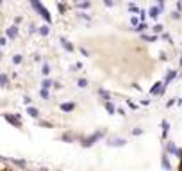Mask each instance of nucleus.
<instances>
[{
	"label": "nucleus",
	"mask_w": 182,
	"mask_h": 171,
	"mask_svg": "<svg viewBox=\"0 0 182 171\" xmlns=\"http://www.w3.org/2000/svg\"><path fill=\"white\" fill-rule=\"evenodd\" d=\"M4 118L11 123V125H14V127H20V120H18V116H13V114H4Z\"/></svg>",
	"instance_id": "obj_3"
},
{
	"label": "nucleus",
	"mask_w": 182,
	"mask_h": 171,
	"mask_svg": "<svg viewBox=\"0 0 182 171\" xmlns=\"http://www.w3.org/2000/svg\"><path fill=\"white\" fill-rule=\"evenodd\" d=\"M39 94L43 96V98H48V93H47V89H41V91H39Z\"/></svg>",
	"instance_id": "obj_13"
},
{
	"label": "nucleus",
	"mask_w": 182,
	"mask_h": 171,
	"mask_svg": "<svg viewBox=\"0 0 182 171\" xmlns=\"http://www.w3.org/2000/svg\"><path fill=\"white\" fill-rule=\"evenodd\" d=\"M61 43H62V47H64V48H66V50H68V52H71V50H73V47H71V45H70V43H68V41H66V39H61Z\"/></svg>",
	"instance_id": "obj_5"
},
{
	"label": "nucleus",
	"mask_w": 182,
	"mask_h": 171,
	"mask_svg": "<svg viewBox=\"0 0 182 171\" xmlns=\"http://www.w3.org/2000/svg\"><path fill=\"white\" fill-rule=\"evenodd\" d=\"M5 36H7L9 39H14V38L18 36V27H16V25H13V27H9V29L5 30Z\"/></svg>",
	"instance_id": "obj_2"
},
{
	"label": "nucleus",
	"mask_w": 182,
	"mask_h": 171,
	"mask_svg": "<svg viewBox=\"0 0 182 171\" xmlns=\"http://www.w3.org/2000/svg\"><path fill=\"white\" fill-rule=\"evenodd\" d=\"M50 73V66L48 64H43V75H48Z\"/></svg>",
	"instance_id": "obj_11"
},
{
	"label": "nucleus",
	"mask_w": 182,
	"mask_h": 171,
	"mask_svg": "<svg viewBox=\"0 0 182 171\" xmlns=\"http://www.w3.org/2000/svg\"><path fill=\"white\" fill-rule=\"evenodd\" d=\"M5 84H7V75L2 73V75H0V86H5Z\"/></svg>",
	"instance_id": "obj_8"
},
{
	"label": "nucleus",
	"mask_w": 182,
	"mask_h": 171,
	"mask_svg": "<svg viewBox=\"0 0 182 171\" xmlns=\"http://www.w3.org/2000/svg\"><path fill=\"white\" fill-rule=\"evenodd\" d=\"M73 107H75L73 103H62V105H61V109H62V111H71Z\"/></svg>",
	"instance_id": "obj_6"
},
{
	"label": "nucleus",
	"mask_w": 182,
	"mask_h": 171,
	"mask_svg": "<svg viewBox=\"0 0 182 171\" xmlns=\"http://www.w3.org/2000/svg\"><path fill=\"white\" fill-rule=\"evenodd\" d=\"M30 102H32V100H30V98H29V96H23V103H27V105H29V103H30Z\"/></svg>",
	"instance_id": "obj_15"
},
{
	"label": "nucleus",
	"mask_w": 182,
	"mask_h": 171,
	"mask_svg": "<svg viewBox=\"0 0 182 171\" xmlns=\"http://www.w3.org/2000/svg\"><path fill=\"white\" fill-rule=\"evenodd\" d=\"M79 86H80V88H86V80L80 79V80H79Z\"/></svg>",
	"instance_id": "obj_14"
},
{
	"label": "nucleus",
	"mask_w": 182,
	"mask_h": 171,
	"mask_svg": "<svg viewBox=\"0 0 182 171\" xmlns=\"http://www.w3.org/2000/svg\"><path fill=\"white\" fill-rule=\"evenodd\" d=\"M30 4H32V7H34L36 11H39V13H41V16L45 18L47 21H50V20H52V18H50V14H48V11H47L45 7H43V4H41V2H36V0H32Z\"/></svg>",
	"instance_id": "obj_1"
},
{
	"label": "nucleus",
	"mask_w": 182,
	"mask_h": 171,
	"mask_svg": "<svg viewBox=\"0 0 182 171\" xmlns=\"http://www.w3.org/2000/svg\"><path fill=\"white\" fill-rule=\"evenodd\" d=\"M105 109H107V111H109V112L113 114V112H114V105H113V103H109V102H107V103H105Z\"/></svg>",
	"instance_id": "obj_10"
},
{
	"label": "nucleus",
	"mask_w": 182,
	"mask_h": 171,
	"mask_svg": "<svg viewBox=\"0 0 182 171\" xmlns=\"http://www.w3.org/2000/svg\"><path fill=\"white\" fill-rule=\"evenodd\" d=\"M13 62H14V64H20V62H21V55H14Z\"/></svg>",
	"instance_id": "obj_12"
},
{
	"label": "nucleus",
	"mask_w": 182,
	"mask_h": 171,
	"mask_svg": "<svg viewBox=\"0 0 182 171\" xmlns=\"http://www.w3.org/2000/svg\"><path fill=\"white\" fill-rule=\"evenodd\" d=\"M39 34H41V36H47V34H48V27H47V25L39 27Z\"/></svg>",
	"instance_id": "obj_7"
},
{
	"label": "nucleus",
	"mask_w": 182,
	"mask_h": 171,
	"mask_svg": "<svg viewBox=\"0 0 182 171\" xmlns=\"http://www.w3.org/2000/svg\"><path fill=\"white\" fill-rule=\"evenodd\" d=\"M27 114L32 116V118H38L39 116V111L36 109V107H27Z\"/></svg>",
	"instance_id": "obj_4"
},
{
	"label": "nucleus",
	"mask_w": 182,
	"mask_h": 171,
	"mask_svg": "<svg viewBox=\"0 0 182 171\" xmlns=\"http://www.w3.org/2000/svg\"><path fill=\"white\" fill-rule=\"evenodd\" d=\"M52 88V80H43V89H48Z\"/></svg>",
	"instance_id": "obj_9"
}]
</instances>
